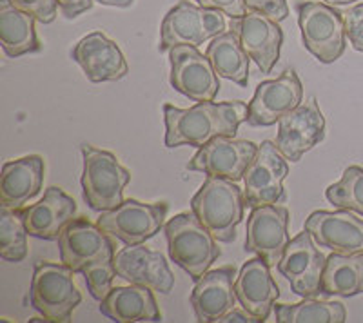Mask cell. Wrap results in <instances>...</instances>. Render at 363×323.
<instances>
[{
    "instance_id": "obj_6",
    "label": "cell",
    "mask_w": 363,
    "mask_h": 323,
    "mask_svg": "<svg viewBox=\"0 0 363 323\" xmlns=\"http://www.w3.org/2000/svg\"><path fill=\"white\" fill-rule=\"evenodd\" d=\"M298 13L303 46L322 64L336 62L345 51V22L343 13L322 2L300 0Z\"/></svg>"
},
{
    "instance_id": "obj_11",
    "label": "cell",
    "mask_w": 363,
    "mask_h": 323,
    "mask_svg": "<svg viewBox=\"0 0 363 323\" xmlns=\"http://www.w3.org/2000/svg\"><path fill=\"white\" fill-rule=\"evenodd\" d=\"M289 174L287 158L278 151L277 144L265 140L258 147L255 160L244 174V195L249 208H262L284 202V180Z\"/></svg>"
},
{
    "instance_id": "obj_9",
    "label": "cell",
    "mask_w": 363,
    "mask_h": 323,
    "mask_svg": "<svg viewBox=\"0 0 363 323\" xmlns=\"http://www.w3.org/2000/svg\"><path fill=\"white\" fill-rule=\"evenodd\" d=\"M171 86L193 102H213L220 91L218 73L207 55L196 46H174L169 50Z\"/></svg>"
},
{
    "instance_id": "obj_34",
    "label": "cell",
    "mask_w": 363,
    "mask_h": 323,
    "mask_svg": "<svg viewBox=\"0 0 363 323\" xmlns=\"http://www.w3.org/2000/svg\"><path fill=\"white\" fill-rule=\"evenodd\" d=\"M21 9L33 15L42 24H51L57 18V0H13Z\"/></svg>"
},
{
    "instance_id": "obj_25",
    "label": "cell",
    "mask_w": 363,
    "mask_h": 323,
    "mask_svg": "<svg viewBox=\"0 0 363 323\" xmlns=\"http://www.w3.org/2000/svg\"><path fill=\"white\" fill-rule=\"evenodd\" d=\"M100 312L116 323L162 319L153 289L135 283H129L128 287H113L111 293L100 302Z\"/></svg>"
},
{
    "instance_id": "obj_13",
    "label": "cell",
    "mask_w": 363,
    "mask_h": 323,
    "mask_svg": "<svg viewBox=\"0 0 363 323\" xmlns=\"http://www.w3.org/2000/svg\"><path fill=\"white\" fill-rule=\"evenodd\" d=\"M289 211L277 203L255 208L247 218L245 251L260 256L269 267H278L289 245Z\"/></svg>"
},
{
    "instance_id": "obj_27",
    "label": "cell",
    "mask_w": 363,
    "mask_h": 323,
    "mask_svg": "<svg viewBox=\"0 0 363 323\" xmlns=\"http://www.w3.org/2000/svg\"><path fill=\"white\" fill-rule=\"evenodd\" d=\"M322 293L327 296L363 295V253L329 254L322 276Z\"/></svg>"
},
{
    "instance_id": "obj_14",
    "label": "cell",
    "mask_w": 363,
    "mask_h": 323,
    "mask_svg": "<svg viewBox=\"0 0 363 323\" xmlns=\"http://www.w3.org/2000/svg\"><path fill=\"white\" fill-rule=\"evenodd\" d=\"M258 147L255 142L235 140L233 137H216L199 147V153L187 164L189 171H200L207 176L240 182L251 162L255 160Z\"/></svg>"
},
{
    "instance_id": "obj_8",
    "label": "cell",
    "mask_w": 363,
    "mask_h": 323,
    "mask_svg": "<svg viewBox=\"0 0 363 323\" xmlns=\"http://www.w3.org/2000/svg\"><path fill=\"white\" fill-rule=\"evenodd\" d=\"M167 216V203H144L138 200H124L118 208L104 211L99 218V227L115 240L125 245H138L153 238Z\"/></svg>"
},
{
    "instance_id": "obj_16",
    "label": "cell",
    "mask_w": 363,
    "mask_h": 323,
    "mask_svg": "<svg viewBox=\"0 0 363 323\" xmlns=\"http://www.w3.org/2000/svg\"><path fill=\"white\" fill-rule=\"evenodd\" d=\"M60 258L74 273H82L89 264L102 260H115V244L99 224L87 218H74L58 238Z\"/></svg>"
},
{
    "instance_id": "obj_33",
    "label": "cell",
    "mask_w": 363,
    "mask_h": 323,
    "mask_svg": "<svg viewBox=\"0 0 363 323\" xmlns=\"http://www.w3.org/2000/svg\"><path fill=\"white\" fill-rule=\"evenodd\" d=\"M345 35L351 40L352 47L363 53V4H356L343 13Z\"/></svg>"
},
{
    "instance_id": "obj_12",
    "label": "cell",
    "mask_w": 363,
    "mask_h": 323,
    "mask_svg": "<svg viewBox=\"0 0 363 323\" xmlns=\"http://www.w3.org/2000/svg\"><path fill=\"white\" fill-rule=\"evenodd\" d=\"M325 138V116L316 96L301 102L278 122L277 147L287 160L300 162L301 157Z\"/></svg>"
},
{
    "instance_id": "obj_39",
    "label": "cell",
    "mask_w": 363,
    "mask_h": 323,
    "mask_svg": "<svg viewBox=\"0 0 363 323\" xmlns=\"http://www.w3.org/2000/svg\"><path fill=\"white\" fill-rule=\"evenodd\" d=\"M96 2L104 6H113V8H129L135 0H96Z\"/></svg>"
},
{
    "instance_id": "obj_1",
    "label": "cell",
    "mask_w": 363,
    "mask_h": 323,
    "mask_svg": "<svg viewBox=\"0 0 363 323\" xmlns=\"http://www.w3.org/2000/svg\"><path fill=\"white\" fill-rule=\"evenodd\" d=\"M249 106L245 102H199L189 109L164 106L165 145L173 149L178 145L202 147L216 137H233L240 124L247 120Z\"/></svg>"
},
{
    "instance_id": "obj_2",
    "label": "cell",
    "mask_w": 363,
    "mask_h": 323,
    "mask_svg": "<svg viewBox=\"0 0 363 323\" xmlns=\"http://www.w3.org/2000/svg\"><path fill=\"white\" fill-rule=\"evenodd\" d=\"M245 195L236 182L207 176L191 200V211L218 242H233L236 227L244 220Z\"/></svg>"
},
{
    "instance_id": "obj_32",
    "label": "cell",
    "mask_w": 363,
    "mask_h": 323,
    "mask_svg": "<svg viewBox=\"0 0 363 323\" xmlns=\"http://www.w3.org/2000/svg\"><path fill=\"white\" fill-rule=\"evenodd\" d=\"M82 274L86 278L91 296L102 302L113 289V280L116 276L115 260H102L89 264V266L84 267Z\"/></svg>"
},
{
    "instance_id": "obj_30",
    "label": "cell",
    "mask_w": 363,
    "mask_h": 323,
    "mask_svg": "<svg viewBox=\"0 0 363 323\" xmlns=\"http://www.w3.org/2000/svg\"><path fill=\"white\" fill-rule=\"evenodd\" d=\"M28 229L21 211L2 208L0 211V258L6 261H18L28 256Z\"/></svg>"
},
{
    "instance_id": "obj_37",
    "label": "cell",
    "mask_w": 363,
    "mask_h": 323,
    "mask_svg": "<svg viewBox=\"0 0 363 323\" xmlns=\"http://www.w3.org/2000/svg\"><path fill=\"white\" fill-rule=\"evenodd\" d=\"M57 2L58 9L66 18H77L93 6V0H57Z\"/></svg>"
},
{
    "instance_id": "obj_35",
    "label": "cell",
    "mask_w": 363,
    "mask_h": 323,
    "mask_svg": "<svg viewBox=\"0 0 363 323\" xmlns=\"http://www.w3.org/2000/svg\"><path fill=\"white\" fill-rule=\"evenodd\" d=\"M245 6L251 11L264 13L277 22H281L289 17V6L285 0H245Z\"/></svg>"
},
{
    "instance_id": "obj_36",
    "label": "cell",
    "mask_w": 363,
    "mask_h": 323,
    "mask_svg": "<svg viewBox=\"0 0 363 323\" xmlns=\"http://www.w3.org/2000/svg\"><path fill=\"white\" fill-rule=\"evenodd\" d=\"M202 8L218 9L231 18H242L247 13L245 0H196Z\"/></svg>"
},
{
    "instance_id": "obj_21",
    "label": "cell",
    "mask_w": 363,
    "mask_h": 323,
    "mask_svg": "<svg viewBox=\"0 0 363 323\" xmlns=\"http://www.w3.org/2000/svg\"><path fill=\"white\" fill-rule=\"evenodd\" d=\"M77 203L62 189H45L44 198L21 209L29 237L40 240H58L64 229L77 218Z\"/></svg>"
},
{
    "instance_id": "obj_40",
    "label": "cell",
    "mask_w": 363,
    "mask_h": 323,
    "mask_svg": "<svg viewBox=\"0 0 363 323\" xmlns=\"http://www.w3.org/2000/svg\"><path fill=\"white\" fill-rule=\"evenodd\" d=\"M322 2H325V4L329 6H345V4H352V2H356V0H322Z\"/></svg>"
},
{
    "instance_id": "obj_3",
    "label": "cell",
    "mask_w": 363,
    "mask_h": 323,
    "mask_svg": "<svg viewBox=\"0 0 363 323\" xmlns=\"http://www.w3.org/2000/svg\"><path fill=\"white\" fill-rule=\"evenodd\" d=\"M171 260L186 271L194 282L209 271L220 256L216 238L193 211L180 212L164 225Z\"/></svg>"
},
{
    "instance_id": "obj_28",
    "label": "cell",
    "mask_w": 363,
    "mask_h": 323,
    "mask_svg": "<svg viewBox=\"0 0 363 323\" xmlns=\"http://www.w3.org/2000/svg\"><path fill=\"white\" fill-rule=\"evenodd\" d=\"M215 71L222 79L231 80L238 86L245 87L249 82V55L245 53L240 37L235 29L225 31L218 37L211 38V44L206 51Z\"/></svg>"
},
{
    "instance_id": "obj_38",
    "label": "cell",
    "mask_w": 363,
    "mask_h": 323,
    "mask_svg": "<svg viewBox=\"0 0 363 323\" xmlns=\"http://www.w3.org/2000/svg\"><path fill=\"white\" fill-rule=\"evenodd\" d=\"M260 323L258 322V318H255L252 314H249L247 311L240 312L236 311V309H233L231 312H227L225 316H223L222 319H220V323Z\"/></svg>"
},
{
    "instance_id": "obj_18",
    "label": "cell",
    "mask_w": 363,
    "mask_h": 323,
    "mask_svg": "<svg viewBox=\"0 0 363 323\" xmlns=\"http://www.w3.org/2000/svg\"><path fill=\"white\" fill-rule=\"evenodd\" d=\"M240 37L245 53L255 60L262 73H271L280 60L284 33L277 21L260 11L245 13L242 18H235L233 28Z\"/></svg>"
},
{
    "instance_id": "obj_4",
    "label": "cell",
    "mask_w": 363,
    "mask_h": 323,
    "mask_svg": "<svg viewBox=\"0 0 363 323\" xmlns=\"http://www.w3.org/2000/svg\"><path fill=\"white\" fill-rule=\"evenodd\" d=\"M84 158L82 189L84 200L93 211H111L124 202V189L131 173L109 151L89 144L80 147Z\"/></svg>"
},
{
    "instance_id": "obj_29",
    "label": "cell",
    "mask_w": 363,
    "mask_h": 323,
    "mask_svg": "<svg viewBox=\"0 0 363 323\" xmlns=\"http://www.w3.org/2000/svg\"><path fill=\"white\" fill-rule=\"evenodd\" d=\"M278 323H343L347 322V311L342 302L306 298L303 302L280 303L274 305Z\"/></svg>"
},
{
    "instance_id": "obj_26",
    "label": "cell",
    "mask_w": 363,
    "mask_h": 323,
    "mask_svg": "<svg viewBox=\"0 0 363 323\" xmlns=\"http://www.w3.org/2000/svg\"><path fill=\"white\" fill-rule=\"evenodd\" d=\"M33 15L18 8L13 0H0V40L8 57H22L42 50L35 31Z\"/></svg>"
},
{
    "instance_id": "obj_22",
    "label": "cell",
    "mask_w": 363,
    "mask_h": 323,
    "mask_svg": "<svg viewBox=\"0 0 363 323\" xmlns=\"http://www.w3.org/2000/svg\"><path fill=\"white\" fill-rule=\"evenodd\" d=\"M235 267L207 271L200 280H196L191 293V305L194 316L202 323L220 322L227 312L236 307V290L233 285Z\"/></svg>"
},
{
    "instance_id": "obj_20",
    "label": "cell",
    "mask_w": 363,
    "mask_h": 323,
    "mask_svg": "<svg viewBox=\"0 0 363 323\" xmlns=\"http://www.w3.org/2000/svg\"><path fill=\"white\" fill-rule=\"evenodd\" d=\"M91 82H116L129 73V66L116 42L102 31L86 35L71 53Z\"/></svg>"
},
{
    "instance_id": "obj_19",
    "label": "cell",
    "mask_w": 363,
    "mask_h": 323,
    "mask_svg": "<svg viewBox=\"0 0 363 323\" xmlns=\"http://www.w3.org/2000/svg\"><path fill=\"white\" fill-rule=\"evenodd\" d=\"M306 229L320 247L342 254L363 253V220L352 211H314L306 220Z\"/></svg>"
},
{
    "instance_id": "obj_24",
    "label": "cell",
    "mask_w": 363,
    "mask_h": 323,
    "mask_svg": "<svg viewBox=\"0 0 363 323\" xmlns=\"http://www.w3.org/2000/svg\"><path fill=\"white\" fill-rule=\"evenodd\" d=\"M44 158L29 154L18 160L6 162L0 176V202L2 208L21 211L26 203L40 193L44 183Z\"/></svg>"
},
{
    "instance_id": "obj_5",
    "label": "cell",
    "mask_w": 363,
    "mask_h": 323,
    "mask_svg": "<svg viewBox=\"0 0 363 323\" xmlns=\"http://www.w3.org/2000/svg\"><path fill=\"white\" fill-rule=\"evenodd\" d=\"M82 302L74 271L66 264L38 261L31 280V305L45 322L67 323Z\"/></svg>"
},
{
    "instance_id": "obj_17",
    "label": "cell",
    "mask_w": 363,
    "mask_h": 323,
    "mask_svg": "<svg viewBox=\"0 0 363 323\" xmlns=\"http://www.w3.org/2000/svg\"><path fill=\"white\" fill-rule=\"evenodd\" d=\"M116 276L128 283L144 285L169 295L174 287V274L171 273L164 254L151 251L144 244L128 245L115 254Z\"/></svg>"
},
{
    "instance_id": "obj_31",
    "label": "cell",
    "mask_w": 363,
    "mask_h": 323,
    "mask_svg": "<svg viewBox=\"0 0 363 323\" xmlns=\"http://www.w3.org/2000/svg\"><path fill=\"white\" fill-rule=\"evenodd\" d=\"M325 196L335 208L347 209L363 216V169L358 166L347 167L340 182L327 187Z\"/></svg>"
},
{
    "instance_id": "obj_23",
    "label": "cell",
    "mask_w": 363,
    "mask_h": 323,
    "mask_svg": "<svg viewBox=\"0 0 363 323\" xmlns=\"http://www.w3.org/2000/svg\"><path fill=\"white\" fill-rule=\"evenodd\" d=\"M271 267L260 256L245 261L235 282L238 303L244 311L265 322L271 314L274 302L280 296L277 282L271 276Z\"/></svg>"
},
{
    "instance_id": "obj_7",
    "label": "cell",
    "mask_w": 363,
    "mask_h": 323,
    "mask_svg": "<svg viewBox=\"0 0 363 323\" xmlns=\"http://www.w3.org/2000/svg\"><path fill=\"white\" fill-rule=\"evenodd\" d=\"M225 18L218 9H207L182 0L169 9L160 28V51L174 46H200L209 38L225 33Z\"/></svg>"
},
{
    "instance_id": "obj_10",
    "label": "cell",
    "mask_w": 363,
    "mask_h": 323,
    "mask_svg": "<svg viewBox=\"0 0 363 323\" xmlns=\"http://www.w3.org/2000/svg\"><path fill=\"white\" fill-rule=\"evenodd\" d=\"M325 261L327 256L316 247L313 234L303 229L289 242L278 264V271L291 283L294 295L301 298H314L322 293Z\"/></svg>"
},
{
    "instance_id": "obj_15",
    "label": "cell",
    "mask_w": 363,
    "mask_h": 323,
    "mask_svg": "<svg viewBox=\"0 0 363 323\" xmlns=\"http://www.w3.org/2000/svg\"><path fill=\"white\" fill-rule=\"evenodd\" d=\"M303 102V87L296 71L285 69L278 79L265 80L256 87L249 102L247 124L255 128H269L280 122L284 115Z\"/></svg>"
}]
</instances>
